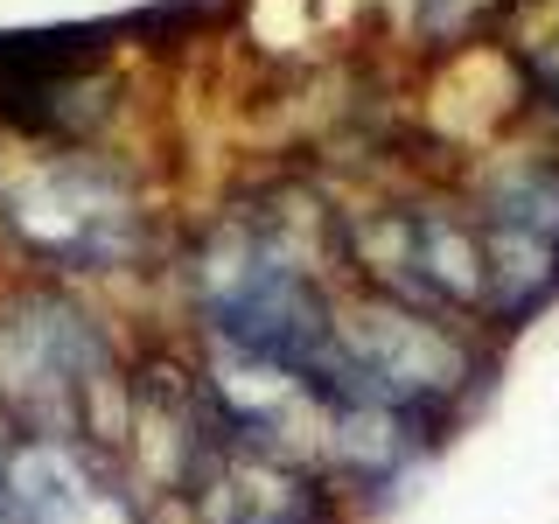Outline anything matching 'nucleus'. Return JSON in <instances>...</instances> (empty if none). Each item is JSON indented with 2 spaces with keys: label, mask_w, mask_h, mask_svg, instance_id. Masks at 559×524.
Returning a JSON list of instances; mask_svg holds the SVG:
<instances>
[{
  "label": "nucleus",
  "mask_w": 559,
  "mask_h": 524,
  "mask_svg": "<svg viewBox=\"0 0 559 524\" xmlns=\"http://www.w3.org/2000/svg\"><path fill=\"white\" fill-rule=\"evenodd\" d=\"M322 378L371 398L378 413L433 433L476 392L483 364H476V343L454 329V314L419 308V301H392V294H364L357 308H336Z\"/></svg>",
  "instance_id": "nucleus-3"
},
{
  "label": "nucleus",
  "mask_w": 559,
  "mask_h": 524,
  "mask_svg": "<svg viewBox=\"0 0 559 524\" xmlns=\"http://www.w3.org/2000/svg\"><path fill=\"white\" fill-rule=\"evenodd\" d=\"M483 314L503 329L559 301V162H518L476 196Z\"/></svg>",
  "instance_id": "nucleus-5"
},
{
  "label": "nucleus",
  "mask_w": 559,
  "mask_h": 524,
  "mask_svg": "<svg viewBox=\"0 0 559 524\" xmlns=\"http://www.w3.org/2000/svg\"><path fill=\"white\" fill-rule=\"evenodd\" d=\"M518 63H524V78H532V92L559 112V8H546L538 28L518 35Z\"/></svg>",
  "instance_id": "nucleus-9"
},
{
  "label": "nucleus",
  "mask_w": 559,
  "mask_h": 524,
  "mask_svg": "<svg viewBox=\"0 0 559 524\" xmlns=\"http://www.w3.org/2000/svg\"><path fill=\"white\" fill-rule=\"evenodd\" d=\"M0 413L22 441H98L119 448L127 371L119 349L70 294L28 287L0 301Z\"/></svg>",
  "instance_id": "nucleus-2"
},
{
  "label": "nucleus",
  "mask_w": 559,
  "mask_h": 524,
  "mask_svg": "<svg viewBox=\"0 0 559 524\" xmlns=\"http://www.w3.org/2000/svg\"><path fill=\"white\" fill-rule=\"evenodd\" d=\"M0 503L8 524H147L140 483L98 441H14L0 454Z\"/></svg>",
  "instance_id": "nucleus-8"
},
{
  "label": "nucleus",
  "mask_w": 559,
  "mask_h": 524,
  "mask_svg": "<svg viewBox=\"0 0 559 524\" xmlns=\"http://www.w3.org/2000/svg\"><path fill=\"white\" fill-rule=\"evenodd\" d=\"M175 489L189 497L197 524H336V483L322 468L224 419L203 433Z\"/></svg>",
  "instance_id": "nucleus-6"
},
{
  "label": "nucleus",
  "mask_w": 559,
  "mask_h": 524,
  "mask_svg": "<svg viewBox=\"0 0 559 524\" xmlns=\"http://www.w3.org/2000/svg\"><path fill=\"white\" fill-rule=\"evenodd\" d=\"M497 8L503 0H419V35H427V43H462V35H476Z\"/></svg>",
  "instance_id": "nucleus-10"
},
{
  "label": "nucleus",
  "mask_w": 559,
  "mask_h": 524,
  "mask_svg": "<svg viewBox=\"0 0 559 524\" xmlns=\"http://www.w3.org/2000/svg\"><path fill=\"white\" fill-rule=\"evenodd\" d=\"M0 524H8V503H0Z\"/></svg>",
  "instance_id": "nucleus-11"
},
{
  "label": "nucleus",
  "mask_w": 559,
  "mask_h": 524,
  "mask_svg": "<svg viewBox=\"0 0 559 524\" xmlns=\"http://www.w3.org/2000/svg\"><path fill=\"white\" fill-rule=\"evenodd\" d=\"M8 231L35 266L127 273L147 252V203L105 162H49L8 196Z\"/></svg>",
  "instance_id": "nucleus-4"
},
{
  "label": "nucleus",
  "mask_w": 559,
  "mask_h": 524,
  "mask_svg": "<svg viewBox=\"0 0 559 524\" xmlns=\"http://www.w3.org/2000/svg\"><path fill=\"white\" fill-rule=\"evenodd\" d=\"M314 210L287 189H266L259 203H238L217 217V231L197 245V314L210 322L217 349L280 371L322 378L336 301L314 266Z\"/></svg>",
  "instance_id": "nucleus-1"
},
{
  "label": "nucleus",
  "mask_w": 559,
  "mask_h": 524,
  "mask_svg": "<svg viewBox=\"0 0 559 524\" xmlns=\"http://www.w3.org/2000/svg\"><path fill=\"white\" fill-rule=\"evenodd\" d=\"M371 294L419 301L441 314H483V245L476 217H454L441 203H392L357 238Z\"/></svg>",
  "instance_id": "nucleus-7"
}]
</instances>
